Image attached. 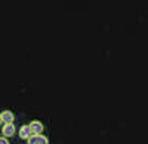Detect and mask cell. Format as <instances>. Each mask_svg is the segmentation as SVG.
Wrapping results in <instances>:
<instances>
[{
    "instance_id": "5b68a950",
    "label": "cell",
    "mask_w": 148,
    "mask_h": 144,
    "mask_svg": "<svg viewBox=\"0 0 148 144\" xmlns=\"http://www.w3.org/2000/svg\"><path fill=\"white\" fill-rule=\"evenodd\" d=\"M19 134H21V137L22 138H30L33 134H31V129H30V126H22L21 128V131H19Z\"/></svg>"
},
{
    "instance_id": "6da1fadb",
    "label": "cell",
    "mask_w": 148,
    "mask_h": 144,
    "mask_svg": "<svg viewBox=\"0 0 148 144\" xmlns=\"http://www.w3.org/2000/svg\"><path fill=\"white\" fill-rule=\"evenodd\" d=\"M28 144H47V138L45 135L36 134V135H31L28 138Z\"/></svg>"
},
{
    "instance_id": "52a82bcc",
    "label": "cell",
    "mask_w": 148,
    "mask_h": 144,
    "mask_svg": "<svg viewBox=\"0 0 148 144\" xmlns=\"http://www.w3.org/2000/svg\"><path fill=\"white\" fill-rule=\"evenodd\" d=\"M0 121H2V117H0Z\"/></svg>"
},
{
    "instance_id": "277c9868",
    "label": "cell",
    "mask_w": 148,
    "mask_h": 144,
    "mask_svg": "<svg viewBox=\"0 0 148 144\" xmlns=\"http://www.w3.org/2000/svg\"><path fill=\"white\" fill-rule=\"evenodd\" d=\"M0 117H2V121L5 123H12V121H14V114H12V112H3L2 114H0Z\"/></svg>"
},
{
    "instance_id": "7a4b0ae2",
    "label": "cell",
    "mask_w": 148,
    "mask_h": 144,
    "mask_svg": "<svg viewBox=\"0 0 148 144\" xmlns=\"http://www.w3.org/2000/svg\"><path fill=\"white\" fill-rule=\"evenodd\" d=\"M30 129H31V134H33V135H36V134H40L42 131H43V125H42L40 122H31Z\"/></svg>"
},
{
    "instance_id": "3957f363",
    "label": "cell",
    "mask_w": 148,
    "mask_h": 144,
    "mask_svg": "<svg viewBox=\"0 0 148 144\" xmlns=\"http://www.w3.org/2000/svg\"><path fill=\"white\" fill-rule=\"evenodd\" d=\"M15 132V128H14V123H6L3 126V135L6 137H10V135H14Z\"/></svg>"
},
{
    "instance_id": "8992f818",
    "label": "cell",
    "mask_w": 148,
    "mask_h": 144,
    "mask_svg": "<svg viewBox=\"0 0 148 144\" xmlns=\"http://www.w3.org/2000/svg\"><path fill=\"white\" fill-rule=\"evenodd\" d=\"M0 144H9V143L6 141V138H0Z\"/></svg>"
}]
</instances>
